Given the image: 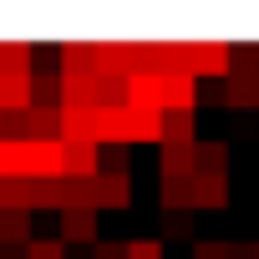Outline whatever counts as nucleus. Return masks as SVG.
Instances as JSON below:
<instances>
[{
  "label": "nucleus",
  "mask_w": 259,
  "mask_h": 259,
  "mask_svg": "<svg viewBox=\"0 0 259 259\" xmlns=\"http://www.w3.org/2000/svg\"><path fill=\"white\" fill-rule=\"evenodd\" d=\"M163 127H168V112L127 107V148H133V143H163Z\"/></svg>",
  "instance_id": "obj_7"
},
{
  "label": "nucleus",
  "mask_w": 259,
  "mask_h": 259,
  "mask_svg": "<svg viewBox=\"0 0 259 259\" xmlns=\"http://www.w3.org/2000/svg\"><path fill=\"white\" fill-rule=\"evenodd\" d=\"M0 127H6V117H0ZM0 138H6V133H0Z\"/></svg>",
  "instance_id": "obj_28"
},
{
  "label": "nucleus",
  "mask_w": 259,
  "mask_h": 259,
  "mask_svg": "<svg viewBox=\"0 0 259 259\" xmlns=\"http://www.w3.org/2000/svg\"><path fill=\"white\" fill-rule=\"evenodd\" d=\"M26 244H31V213L0 208V249H26Z\"/></svg>",
  "instance_id": "obj_18"
},
{
  "label": "nucleus",
  "mask_w": 259,
  "mask_h": 259,
  "mask_svg": "<svg viewBox=\"0 0 259 259\" xmlns=\"http://www.w3.org/2000/svg\"><path fill=\"white\" fill-rule=\"evenodd\" d=\"M31 107H61V71H31Z\"/></svg>",
  "instance_id": "obj_19"
},
{
  "label": "nucleus",
  "mask_w": 259,
  "mask_h": 259,
  "mask_svg": "<svg viewBox=\"0 0 259 259\" xmlns=\"http://www.w3.org/2000/svg\"><path fill=\"white\" fill-rule=\"evenodd\" d=\"M229 203V173H198L193 178V213L198 208H224Z\"/></svg>",
  "instance_id": "obj_8"
},
{
  "label": "nucleus",
  "mask_w": 259,
  "mask_h": 259,
  "mask_svg": "<svg viewBox=\"0 0 259 259\" xmlns=\"http://www.w3.org/2000/svg\"><path fill=\"white\" fill-rule=\"evenodd\" d=\"M31 193H36L31 178H0V208L6 213H31Z\"/></svg>",
  "instance_id": "obj_16"
},
{
  "label": "nucleus",
  "mask_w": 259,
  "mask_h": 259,
  "mask_svg": "<svg viewBox=\"0 0 259 259\" xmlns=\"http://www.w3.org/2000/svg\"><path fill=\"white\" fill-rule=\"evenodd\" d=\"M97 76H133V41H97Z\"/></svg>",
  "instance_id": "obj_6"
},
{
  "label": "nucleus",
  "mask_w": 259,
  "mask_h": 259,
  "mask_svg": "<svg viewBox=\"0 0 259 259\" xmlns=\"http://www.w3.org/2000/svg\"><path fill=\"white\" fill-rule=\"evenodd\" d=\"M229 76H259V41H234V71Z\"/></svg>",
  "instance_id": "obj_22"
},
{
  "label": "nucleus",
  "mask_w": 259,
  "mask_h": 259,
  "mask_svg": "<svg viewBox=\"0 0 259 259\" xmlns=\"http://www.w3.org/2000/svg\"><path fill=\"white\" fill-rule=\"evenodd\" d=\"M229 71H234V46L229 41H193V76L198 81L203 76L229 81Z\"/></svg>",
  "instance_id": "obj_1"
},
{
  "label": "nucleus",
  "mask_w": 259,
  "mask_h": 259,
  "mask_svg": "<svg viewBox=\"0 0 259 259\" xmlns=\"http://www.w3.org/2000/svg\"><path fill=\"white\" fill-rule=\"evenodd\" d=\"M158 71L163 76L193 71V41H158Z\"/></svg>",
  "instance_id": "obj_13"
},
{
  "label": "nucleus",
  "mask_w": 259,
  "mask_h": 259,
  "mask_svg": "<svg viewBox=\"0 0 259 259\" xmlns=\"http://www.w3.org/2000/svg\"><path fill=\"white\" fill-rule=\"evenodd\" d=\"M224 107H259V76H229L224 81Z\"/></svg>",
  "instance_id": "obj_20"
},
{
  "label": "nucleus",
  "mask_w": 259,
  "mask_h": 259,
  "mask_svg": "<svg viewBox=\"0 0 259 259\" xmlns=\"http://www.w3.org/2000/svg\"><path fill=\"white\" fill-rule=\"evenodd\" d=\"M36 143L31 138H0V178H31Z\"/></svg>",
  "instance_id": "obj_3"
},
{
  "label": "nucleus",
  "mask_w": 259,
  "mask_h": 259,
  "mask_svg": "<svg viewBox=\"0 0 259 259\" xmlns=\"http://www.w3.org/2000/svg\"><path fill=\"white\" fill-rule=\"evenodd\" d=\"M102 173H133V163H127V148H107V168Z\"/></svg>",
  "instance_id": "obj_27"
},
{
  "label": "nucleus",
  "mask_w": 259,
  "mask_h": 259,
  "mask_svg": "<svg viewBox=\"0 0 259 259\" xmlns=\"http://www.w3.org/2000/svg\"><path fill=\"white\" fill-rule=\"evenodd\" d=\"M127 259H163V239H133L127 244Z\"/></svg>",
  "instance_id": "obj_25"
},
{
  "label": "nucleus",
  "mask_w": 259,
  "mask_h": 259,
  "mask_svg": "<svg viewBox=\"0 0 259 259\" xmlns=\"http://www.w3.org/2000/svg\"><path fill=\"white\" fill-rule=\"evenodd\" d=\"M56 66L66 76H97V41H66V46H56Z\"/></svg>",
  "instance_id": "obj_5"
},
{
  "label": "nucleus",
  "mask_w": 259,
  "mask_h": 259,
  "mask_svg": "<svg viewBox=\"0 0 259 259\" xmlns=\"http://www.w3.org/2000/svg\"><path fill=\"white\" fill-rule=\"evenodd\" d=\"M92 259H127V244H112V239H97V244H92Z\"/></svg>",
  "instance_id": "obj_26"
},
{
  "label": "nucleus",
  "mask_w": 259,
  "mask_h": 259,
  "mask_svg": "<svg viewBox=\"0 0 259 259\" xmlns=\"http://www.w3.org/2000/svg\"><path fill=\"white\" fill-rule=\"evenodd\" d=\"M158 198L168 213H193V178H163Z\"/></svg>",
  "instance_id": "obj_17"
},
{
  "label": "nucleus",
  "mask_w": 259,
  "mask_h": 259,
  "mask_svg": "<svg viewBox=\"0 0 259 259\" xmlns=\"http://www.w3.org/2000/svg\"><path fill=\"white\" fill-rule=\"evenodd\" d=\"M254 259H259V244H254Z\"/></svg>",
  "instance_id": "obj_29"
},
{
  "label": "nucleus",
  "mask_w": 259,
  "mask_h": 259,
  "mask_svg": "<svg viewBox=\"0 0 259 259\" xmlns=\"http://www.w3.org/2000/svg\"><path fill=\"white\" fill-rule=\"evenodd\" d=\"M71 107H97V76H66L61 71V112Z\"/></svg>",
  "instance_id": "obj_14"
},
{
  "label": "nucleus",
  "mask_w": 259,
  "mask_h": 259,
  "mask_svg": "<svg viewBox=\"0 0 259 259\" xmlns=\"http://www.w3.org/2000/svg\"><path fill=\"white\" fill-rule=\"evenodd\" d=\"M66 148V178L71 183H92V178H102V148L97 143H61Z\"/></svg>",
  "instance_id": "obj_2"
},
{
  "label": "nucleus",
  "mask_w": 259,
  "mask_h": 259,
  "mask_svg": "<svg viewBox=\"0 0 259 259\" xmlns=\"http://www.w3.org/2000/svg\"><path fill=\"white\" fill-rule=\"evenodd\" d=\"M26 259H66V249H61V239H31Z\"/></svg>",
  "instance_id": "obj_24"
},
{
  "label": "nucleus",
  "mask_w": 259,
  "mask_h": 259,
  "mask_svg": "<svg viewBox=\"0 0 259 259\" xmlns=\"http://www.w3.org/2000/svg\"><path fill=\"white\" fill-rule=\"evenodd\" d=\"M239 249H244V244H219V239H203V244H193V259H239Z\"/></svg>",
  "instance_id": "obj_23"
},
{
  "label": "nucleus",
  "mask_w": 259,
  "mask_h": 259,
  "mask_svg": "<svg viewBox=\"0 0 259 259\" xmlns=\"http://www.w3.org/2000/svg\"><path fill=\"white\" fill-rule=\"evenodd\" d=\"M61 244H97V213L92 208H66L61 213Z\"/></svg>",
  "instance_id": "obj_11"
},
{
  "label": "nucleus",
  "mask_w": 259,
  "mask_h": 259,
  "mask_svg": "<svg viewBox=\"0 0 259 259\" xmlns=\"http://www.w3.org/2000/svg\"><path fill=\"white\" fill-rule=\"evenodd\" d=\"M198 76L183 71V76H163V112H198Z\"/></svg>",
  "instance_id": "obj_4"
},
{
  "label": "nucleus",
  "mask_w": 259,
  "mask_h": 259,
  "mask_svg": "<svg viewBox=\"0 0 259 259\" xmlns=\"http://www.w3.org/2000/svg\"><path fill=\"white\" fill-rule=\"evenodd\" d=\"M31 112V76H0V117Z\"/></svg>",
  "instance_id": "obj_15"
},
{
  "label": "nucleus",
  "mask_w": 259,
  "mask_h": 259,
  "mask_svg": "<svg viewBox=\"0 0 259 259\" xmlns=\"http://www.w3.org/2000/svg\"><path fill=\"white\" fill-rule=\"evenodd\" d=\"M198 117L193 112H168V127H163V148H198Z\"/></svg>",
  "instance_id": "obj_12"
},
{
  "label": "nucleus",
  "mask_w": 259,
  "mask_h": 259,
  "mask_svg": "<svg viewBox=\"0 0 259 259\" xmlns=\"http://www.w3.org/2000/svg\"><path fill=\"white\" fill-rule=\"evenodd\" d=\"M97 188H102V208H112V213L133 208V173H102Z\"/></svg>",
  "instance_id": "obj_10"
},
{
  "label": "nucleus",
  "mask_w": 259,
  "mask_h": 259,
  "mask_svg": "<svg viewBox=\"0 0 259 259\" xmlns=\"http://www.w3.org/2000/svg\"><path fill=\"white\" fill-rule=\"evenodd\" d=\"M198 173H229V143L203 138L198 143Z\"/></svg>",
  "instance_id": "obj_21"
},
{
  "label": "nucleus",
  "mask_w": 259,
  "mask_h": 259,
  "mask_svg": "<svg viewBox=\"0 0 259 259\" xmlns=\"http://www.w3.org/2000/svg\"><path fill=\"white\" fill-rule=\"evenodd\" d=\"M61 143H97V107L61 112Z\"/></svg>",
  "instance_id": "obj_9"
}]
</instances>
